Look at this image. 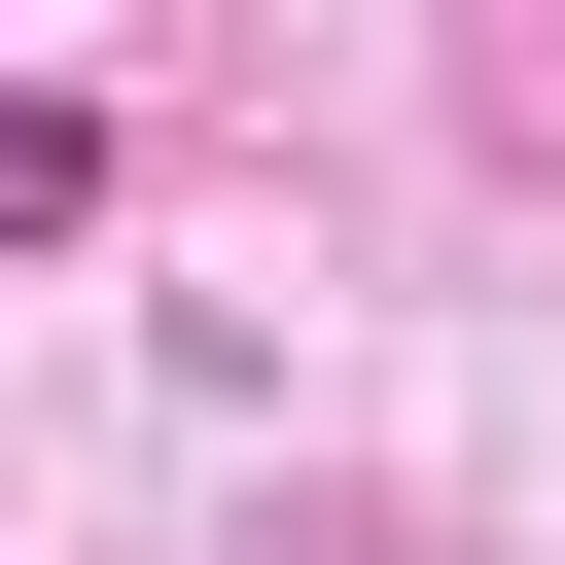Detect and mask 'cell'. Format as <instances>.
I'll use <instances>...</instances> for the list:
<instances>
[{"label": "cell", "mask_w": 565, "mask_h": 565, "mask_svg": "<svg viewBox=\"0 0 565 565\" xmlns=\"http://www.w3.org/2000/svg\"><path fill=\"white\" fill-rule=\"evenodd\" d=\"M0 247H106V106L71 71H0Z\"/></svg>", "instance_id": "1"}]
</instances>
